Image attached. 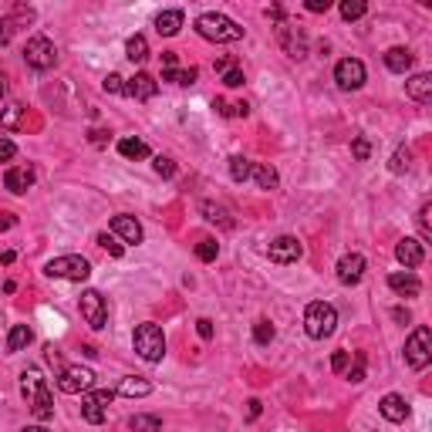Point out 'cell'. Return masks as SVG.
Wrapping results in <instances>:
<instances>
[{"label": "cell", "mask_w": 432, "mask_h": 432, "mask_svg": "<svg viewBox=\"0 0 432 432\" xmlns=\"http://www.w3.org/2000/svg\"><path fill=\"white\" fill-rule=\"evenodd\" d=\"M348 361H352V355H348V352H335V355H331V368L338 371V375H344Z\"/></svg>", "instance_id": "47"}, {"label": "cell", "mask_w": 432, "mask_h": 432, "mask_svg": "<svg viewBox=\"0 0 432 432\" xmlns=\"http://www.w3.org/2000/svg\"><path fill=\"white\" fill-rule=\"evenodd\" d=\"M34 341V331L28 324H14L11 328V335H7V355H17V352H24L28 344Z\"/></svg>", "instance_id": "26"}, {"label": "cell", "mask_w": 432, "mask_h": 432, "mask_svg": "<svg viewBox=\"0 0 432 432\" xmlns=\"http://www.w3.org/2000/svg\"><path fill=\"white\" fill-rule=\"evenodd\" d=\"M155 92H159V81L152 75H145V71H139L136 78L125 81V95H132L136 102H152Z\"/></svg>", "instance_id": "17"}, {"label": "cell", "mask_w": 432, "mask_h": 432, "mask_svg": "<svg viewBox=\"0 0 432 432\" xmlns=\"http://www.w3.org/2000/svg\"><path fill=\"white\" fill-rule=\"evenodd\" d=\"M20 392H24V399H28V409H31V416L37 422H47V419L54 416V395H51V385H47V378L41 375V368H24L20 371Z\"/></svg>", "instance_id": "1"}, {"label": "cell", "mask_w": 432, "mask_h": 432, "mask_svg": "<svg viewBox=\"0 0 432 432\" xmlns=\"http://www.w3.org/2000/svg\"><path fill=\"white\" fill-rule=\"evenodd\" d=\"M365 78H368V71L358 58H344V61L335 64V81H338L341 92H358L365 85Z\"/></svg>", "instance_id": "11"}, {"label": "cell", "mask_w": 432, "mask_h": 432, "mask_svg": "<svg viewBox=\"0 0 432 432\" xmlns=\"http://www.w3.org/2000/svg\"><path fill=\"white\" fill-rule=\"evenodd\" d=\"M44 274L58 280H88L92 277V263L85 257H78V253H64V257H54V260L44 263Z\"/></svg>", "instance_id": "6"}, {"label": "cell", "mask_w": 432, "mask_h": 432, "mask_svg": "<svg viewBox=\"0 0 432 432\" xmlns=\"http://www.w3.org/2000/svg\"><path fill=\"white\" fill-rule=\"evenodd\" d=\"M409 162H412V152H409L405 145H399V149L392 152V159H388V169H392L395 176H399V172L409 169Z\"/></svg>", "instance_id": "37"}, {"label": "cell", "mask_w": 432, "mask_h": 432, "mask_svg": "<svg viewBox=\"0 0 432 432\" xmlns=\"http://www.w3.org/2000/svg\"><path fill=\"white\" fill-rule=\"evenodd\" d=\"M216 253H220V244H216V240H210V236L196 244V257H200L203 263H213V260H216Z\"/></svg>", "instance_id": "39"}, {"label": "cell", "mask_w": 432, "mask_h": 432, "mask_svg": "<svg viewBox=\"0 0 432 432\" xmlns=\"http://www.w3.org/2000/svg\"><path fill=\"white\" fill-rule=\"evenodd\" d=\"M14 260H17V253H14V250H0V263H4V267H11Z\"/></svg>", "instance_id": "56"}, {"label": "cell", "mask_w": 432, "mask_h": 432, "mask_svg": "<svg viewBox=\"0 0 432 432\" xmlns=\"http://www.w3.org/2000/svg\"><path fill=\"white\" fill-rule=\"evenodd\" d=\"M267 257L274 263H294L304 257V244H301L297 236H287V233H284V236H277V240L267 247Z\"/></svg>", "instance_id": "13"}, {"label": "cell", "mask_w": 432, "mask_h": 432, "mask_svg": "<svg viewBox=\"0 0 432 432\" xmlns=\"http://www.w3.org/2000/svg\"><path fill=\"white\" fill-rule=\"evenodd\" d=\"M196 335H200L203 341H210L213 338V321H210V318H200V321H196Z\"/></svg>", "instance_id": "49"}, {"label": "cell", "mask_w": 432, "mask_h": 432, "mask_svg": "<svg viewBox=\"0 0 432 432\" xmlns=\"http://www.w3.org/2000/svg\"><path fill=\"white\" fill-rule=\"evenodd\" d=\"M98 247H105L112 257H122V253H125V247L115 240V236H112V233H98Z\"/></svg>", "instance_id": "41"}, {"label": "cell", "mask_w": 432, "mask_h": 432, "mask_svg": "<svg viewBox=\"0 0 432 432\" xmlns=\"http://www.w3.org/2000/svg\"><path fill=\"white\" fill-rule=\"evenodd\" d=\"M365 365H368V355L365 352H355V361L344 368V375H348V382H365Z\"/></svg>", "instance_id": "36"}, {"label": "cell", "mask_w": 432, "mask_h": 432, "mask_svg": "<svg viewBox=\"0 0 432 432\" xmlns=\"http://www.w3.org/2000/svg\"><path fill=\"white\" fill-rule=\"evenodd\" d=\"M216 71H220V75H223V71H227V68H233V61L230 58H216V64H213Z\"/></svg>", "instance_id": "57"}, {"label": "cell", "mask_w": 432, "mask_h": 432, "mask_svg": "<svg viewBox=\"0 0 432 432\" xmlns=\"http://www.w3.org/2000/svg\"><path fill=\"white\" fill-rule=\"evenodd\" d=\"M244 81H247V78H244V68H236V64L223 71V85H227V88H240Z\"/></svg>", "instance_id": "42"}, {"label": "cell", "mask_w": 432, "mask_h": 432, "mask_svg": "<svg viewBox=\"0 0 432 432\" xmlns=\"http://www.w3.org/2000/svg\"><path fill=\"white\" fill-rule=\"evenodd\" d=\"M395 260H399L405 270H416L419 263L426 260V247H422V240H412V236L399 240V247H395Z\"/></svg>", "instance_id": "16"}, {"label": "cell", "mask_w": 432, "mask_h": 432, "mask_svg": "<svg viewBox=\"0 0 432 432\" xmlns=\"http://www.w3.org/2000/svg\"><path fill=\"white\" fill-rule=\"evenodd\" d=\"M81 318L88 321L92 331H102V328H105L108 304H105V297H102V291H85L81 294Z\"/></svg>", "instance_id": "12"}, {"label": "cell", "mask_w": 432, "mask_h": 432, "mask_svg": "<svg viewBox=\"0 0 432 432\" xmlns=\"http://www.w3.org/2000/svg\"><path fill=\"white\" fill-rule=\"evenodd\" d=\"M352 155H355L358 162H365V159L371 155V142L368 139H355L352 142Z\"/></svg>", "instance_id": "44"}, {"label": "cell", "mask_w": 432, "mask_h": 432, "mask_svg": "<svg viewBox=\"0 0 432 432\" xmlns=\"http://www.w3.org/2000/svg\"><path fill=\"white\" fill-rule=\"evenodd\" d=\"M88 142H92V145H105L108 132H105V128H92V132H88Z\"/></svg>", "instance_id": "51"}, {"label": "cell", "mask_w": 432, "mask_h": 432, "mask_svg": "<svg viewBox=\"0 0 432 432\" xmlns=\"http://www.w3.org/2000/svg\"><path fill=\"white\" fill-rule=\"evenodd\" d=\"M196 34H200L203 41H213V44H233V41H240L244 37V28L227 14H200L196 17Z\"/></svg>", "instance_id": "2"}, {"label": "cell", "mask_w": 432, "mask_h": 432, "mask_svg": "<svg viewBox=\"0 0 432 432\" xmlns=\"http://www.w3.org/2000/svg\"><path fill=\"white\" fill-rule=\"evenodd\" d=\"M24 61H28V68H34V71H51V68L58 64V47H54L51 37L34 34L31 41L24 44Z\"/></svg>", "instance_id": "7"}, {"label": "cell", "mask_w": 432, "mask_h": 432, "mask_svg": "<svg viewBox=\"0 0 432 432\" xmlns=\"http://www.w3.org/2000/svg\"><path fill=\"white\" fill-rule=\"evenodd\" d=\"M200 213L206 216L210 223H216V227H223V230H233V216H230V210H227L223 203L203 200V203H200Z\"/></svg>", "instance_id": "22"}, {"label": "cell", "mask_w": 432, "mask_h": 432, "mask_svg": "<svg viewBox=\"0 0 432 432\" xmlns=\"http://www.w3.org/2000/svg\"><path fill=\"white\" fill-rule=\"evenodd\" d=\"M4 186H7L11 193H17V196L28 193L34 186V169L31 166H11V169L4 172Z\"/></svg>", "instance_id": "18"}, {"label": "cell", "mask_w": 432, "mask_h": 432, "mask_svg": "<svg viewBox=\"0 0 432 432\" xmlns=\"http://www.w3.org/2000/svg\"><path fill=\"white\" fill-rule=\"evenodd\" d=\"M378 412H382V419H388V422H405V419H409V402L402 399V395H395V392H388L385 399L378 402Z\"/></svg>", "instance_id": "20"}, {"label": "cell", "mask_w": 432, "mask_h": 432, "mask_svg": "<svg viewBox=\"0 0 432 432\" xmlns=\"http://www.w3.org/2000/svg\"><path fill=\"white\" fill-rule=\"evenodd\" d=\"M388 287L399 294V297H419V291H422V280L412 274V270H395V274H388Z\"/></svg>", "instance_id": "19"}, {"label": "cell", "mask_w": 432, "mask_h": 432, "mask_svg": "<svg viewBox=\"0 0 432 432\" xmlns=\"http://www.w3.org/2000/svg\"><path fill=\"white\" fill-rule=\"evenodd\" d=\"M277 41L284 47V54L294 58V61H304L308 58V34L301 24H291V20H280L277 24Z\"/></svg>", "instance_id": "9"}, {"label": "cell", "mask_w": 432, "mask_h": 432, "mask_svg": "<svg viewBox=\"0 0 432 432\" xmlns=\"http://www.w3.org/2000/svg\"><path fill=\"white\" fill-rule=\"evenodd\" d=\"M250 159H244V155H230V176H233V183H247L250 179Z\"/></svg>", "instance_id": "34"}, {"label": "cell", "mask_w": 432, "mask_h": 432, "mask_svg": "<svg viewBox=\"0 0 432 432\" xmlns=\"http://www.w3.org/2000/svg\"><path fill=\"white\" fill-rule=\"evenodd\" d=\"M4 92H7V78L0 75V98H4Z\"/></svg>", "instance_id": "60"}, {"label": "cell", "mask_w": 432, "mask_h": 432, "mask_svg": "<svg viewBox=\"0 0 432 432\" xmlns=\"http://www.w3.org/2000/svg\"><path fill=\"white\" fill-rule=\"evenodd\" d=\"M183 20H186L183 11H162V14L155 17V31L162 34V37H172V34H179Z\"/></svg>", "instance_id": "25"}, {"label": "cell", "mask_w": 432, "mask_h": 432, "mask_svg": "<svg viewBox=\"0 0 432 432\" xmlns=\"http://www.w3.org/2000/svg\"><path fill=\"white\" fill-rule=\"evenodd\" d=\"M341 17H344V20H358V17H365L368 14V4H365V0H341Z\"/></svg>", "instance_id": "35"}, {"label": "cell", "mask_w": 432, "mask_h": 432, "mask_svg": "<svg viewBox=\"0 0 432 432\" xmlns=\"http://www.w3.org/2000/svg\"><path fill=\"white\" fill-rule=\"evenodd\" d=\"M213 108L220 112V115H227V119H247V115H250L247 102H223V98H216Z\"/></svg>", "instance_id": "29"}, {"label": "cell", "mask_w": 432, "mask_h": 432, "mask_svg": "<svg viewBox=\"0 0 432 432\" xmlns=\"http://www.w3.org/2000/svg\"><path fill=\"white\" fill-rule=\"evenodd\" d=\"M132 432H162V419L159 416H132L128 419Z\"/></svg>", "instance_id": "33"}, {"label": "cell", "mask_w": 432, "mask_h": 432, "mask_svg": "<svg viewBox=\"0 0 432 432\" xmlns=\"http://www.w3.org/2000/svg\"><path fill=\"white\" fill-rule=\"evenodd\" d=\"M14 20H11V17H4V20H0V47H7L11 44V37H14Z\"/></svg>", "instance_id": "46"}, {"label": "cell", "mask_w": 432, "mask_h": 432, "mask_svg": "<svg viewBox=\"0 0 432 432\" xmlns=\"http://www.w3.org/2000/svg\"><path fill=\"white\" fill-rule=\"evenodd\" d=\"M95 385V371L92 368H81V365H68L58 375V388L64 395H78V392H92Z\"/></svg>", "instance_id": "10"}, {"label": "cell", "mask_w": 432, "mask_h": 432, "mask_svg": "<svg viewBox=\"0 0 432 432\" xmlns=\"http://www.w3.org/2000/svg\"><path fill=\"white\" fill-rule=\"evenodd\" d=\"M412 51L409 47H388L385 51V68L388 71H395V75H409L412 71Z\"/></svg>", "instance_id": "21"}, {"label": "cell", "mask_w": 432, "mask_h": 432, "mask_svg": "<svg viewBox=\"0 0 432 432\" xmlns=\"http://www.w3.org/2000/svg\"><path fill=\"white\" fill-rule=\"evenodd\" d=\"M152 169L159 172L162 179H172V176H176V162H172L169 155H155V159H152Z\"/></svg>", "instance_id": "40"}, {"label": "cell", "mask_w": 432, "mask_h": 432, "mask_svg": "<svg viewBox=\"0 0 432 432\" xmlns=\"http://www.w3.org/2000/svg\"><path fill=\"white\" fill-rule=\"evenodd\" d=\"M429 213H432V206L426 203L422 210H419V230H422V240H429L432 236V227H429Z\"/></svg>", "instance_id": "45"}, {"label": "cell", "mask_w": 432, "mask_h": 432, "mask_svg": "<svg viewBox=\"0 0 432 432\" xmlns=\"http://www.w3.org/2000/svg\"><path fill=\"white\" fill-rule=\"evenodd\" d=\"M17 227V216L14 213H0V233L4 230H14Z\"/></svg>", "instance_id": "54"}, {"label": "cell", "mask_w": 432, "mask_h": 432, "mask_svg": "<svg viewBox=\"0 0 432 432\" xmlns=\"http://www.w3.org/2000/svg\"><path fill=\"white\" fill-rule=\"evenodd\" d=\"M405 95L412 98V102H429L432 98V75H412L405 81Z\"/></svg>", "instance_id": "23"}, {"label": "cell", "mask_w": 432, "mask_h": 432, "mask_svg": "<svg viewBox=\"0 0 432 432\" xmlns=\"http://www.w3.org/2000/svg\"><path fill=\"white\" fill-rule=\"evenodd\" d=\"M119 155H125V159H149V145L142 139H119Z\"/></svg>", "instance_id": "30"}, {"label": "cell", "mask_w": 432, "mask_h": 432, "mask_svg": "<svg viewBox=\"0 0 432 432\" xmlns=\"http://www.w3.org/2000/svg\"><path fill=\"white\" fill-rule=\"evenodd\" d=\"M392 318H395V321H409V311H402V308H395V311H392Z\"/></svg>", "instance_id": "58"}, {"label": "cell", "mask_w": 432, "mask_h": 432, "mask_svg": "<svg viewBox=\"0 0 432 432\" xmlns=\"http://www.w3.org/2000/svg\"><path fill=\"white\" fill-rule=\"evenodd\" d=\"M149 392H152V382L139 378V375H128V378H122V385H119V395H125V399H145Z\"/></svg>", "instance_id": "24"}, {"label": "cell", "mask_w": 432, "mask_h": 432, "mask_svg": "<svg viewBox=\"0 0 432 432\" xmlns=\"http://www.w3.org/2000/svg\"><path fill=\"white\" fill-rule=\"evenodd\" d=\"M44 352H47V361H51V365H54V368H64V365H61V352H58V348H54V344H47Z\"/></svg>", "instance_id": "52"}, {"label": "cell", "mask_w": 432, "mask_h": 432, "mask_svg": "<svg viewBox=\"0 0 432 432\" xmlns=\"http://www.w3.org/2000/svg\"><path fill=\"white\" fill-rule=\"evenodd\" d=\"M250 179L260 186V189H277V183H280L277 169H274V166H263V162H253V166H250Z\"/></svg>", "instance_id": "27"}, {"label": "cell", "mask_w": 432, "mask_h": 432, "mask_svg": "<svg viewBox=\"0 0 432 432\" xmlns=\"http://www.w3.org/2000/svg\"><path fill=\"white\" fill-rule=\"evenodd\" d=\"M112 233H115L122 244H142V236H145V233H142V223L128 213L112 216Z\"/></svg>", "instance_id": "14"}, {"label": "cell", "mask_w": 432, "mask_h": 432, "mask_svg": "<svg viewBox=\"0 0 432 432\" xmlns=\"http://www.w3.org/2000/svg\"><path fill=\"white\" fill-rule=\"evenodd\" d=\"M274 335H277V331H274V324L267 321V318H260V321L253 324V341H257V344H270V341H274Z\"/></svg>", "instance_id": "38"}, {"label": "cell", "mask_w": 432, "mask_h": 432, "mask_svg": "<svg viewBox=\"0 0 432 432\" xmlns=\"http://www.w3.org/2000/svg\"><path fill=\"white\" fill-rule=\"evenodd\" d=\"M20 432H51V429H44V426H24Z\"/></svg>", "instance_id": "59"}, {"label": "cell", "mask_w": 432, "mask_h": 432, "mask_svg": "<svg viewBox=\"0 0 432 432\" xmlns=\"http://www.w3.org/2000/svg\"><path fill=\"white\" fill-rule=\"evenodd\" d=\"M429 361H432V331L426 324H419L416 331L409 335V341H405V365L412 371H422L429 368Z\"/></svg>", "instance_id": "5"}, {"label": "cell", "mask_w": 432, "mask_h": 432, "mask_svg": "<svg viewBox=\"0 0 432 432\" xmlns=\"http://www.w3.org/2000/svg\"><path fill=\"white\" fill-rule=\"evenodd\" d=\"M361 277H365V257L361 253H344L338 260V280L344 287H355Z\"/></svg>", "instance_id": "15"}, {"label": "cell", "mask_w": 432, "mask_h": 432, "mask_svg": "<svg viewBox=\"0 0 432 432\" xmlns=\"http://www.w3.org/2000/svg\"><path fill=\"white\" fill-rule=\"evenodd\" d=\"M102 88H105L108 95H125V78L122 75H108Z\"/></svg>", "instance_id": "43"}, {"label": "cell", "mask_w": 432, "mask_h": 432, "mask_svg": "<svg viewBox=\"0 0 432 432\" xmlns=\"http://www.w3.org/2000/svg\"><path fill=\"white\" fill-rule=\"evenodd\" d=\"M20 119H24V105H7L4 112H0V132H14L17 125H20Z\"/></svg>", "instance_id": "31"}, {"label": "cell", "mask_w": 432, "mask_h": 432, "mask_svg": "<svg viewBox=\"0 0 432 432\" xmlns=\"http://www.w3.org/2000/svg\"><path fill=\"white\" fill-rule=\"evenodd\" d=\"M132 348H136V355H139L142 361H149V365L162 361V358H166V335H162V328L152 321L139 324L136 335H132Z\"/></svg>", "instance_id": "3"}, {"label": "cell", "mask_w": 432, "mask_h": 432, "mask_svg": "<svg viewBox=\"0 0 432 432\" xmlns=\"http://www.w3.org/2000/svg\"><path fill=\"white\" fill-rule=\"evenodd\" d=\"M260 409H263V402H260V399H250V402H247V419H250V422L260 416Z\"/></svg>", "instance_id": "53"}, {"label": "cell", "mask_w": 432, "mask_h": 432, "mask_svg": "<svg viewBox=\"0 0 432 432\" xmlns=\"http://www.w3.org/2000/svg\"><path fill=\"white\" fill-rule=\"evenodd\" d=\"M200 78L196 68H169V71H162V81H172V85H193Z\"/></svg>", "instance_id": "32"}, {"label": "cell", "mask_w": 432, "mask_h": 432, "mask_svg": "<svg viewBox=\"0 0 432 432\" xmlns=\"http://www.w3.org/2000/svg\"><path fill=\"white\" fill-rule=\"evenodd\" d=\"M125 58H128L132 64H142L145 58H149V41H145L142 34H132L128 44H125Z\"/></svg>", "instance_id": "28"}, {"label": "cell", "mask_w": 432, "mask_h": 432, "mask_svg": "<svg viewBox=\"0 0 432 432\" xmlns=\"http://www.w3.org/2000/svg\"><path fill=\"white\" fill-rule=\"evenodd\" d=\"M112 399H115L112 388H92V392H85V395H81V419H85L88 426H102L108 419Z\"/></svg>", "instance_id": "8"}, {"label": "cell", "mask_w": 432, "mask_h": 432, "mask_svg": "<svg viewBox=\"0 0 432 432\" xmlns=\"http://www.w3.org/2000/svg\"><path fill=\"white\" fill-rule=\"evenodd\" d=\"M304 7H308L311 14H328L331 11V0H308Z\"/></svg>", "instance_id": "50"}, {"label": "cell", "mask_w": 432, "mask_h": 432, "mask_svg": "<svg viewBox=\"0 0 432 432\" xmlns=\"http://www.w3.org/2000/svg\"><path fill=\"white\" fill-rule=\"evenodd\" d=\"M335 328H338V311H335V304H328V301L308 304V311H304V331H308V338L324 341L335 335Z\"/></svg>", "instance_id": "4"}, {"label": "cell", "mask_w": 432, "mask_h": 432, "mask_svg": "<svg viewBox=\"0 0 432 432\" xmlns=\"http://www.w3.org/2000/svg\"><path fill=\"white\" fill-rule=\"evenodd\" d=\"M17 155V145L11 139H0V162H11Z\"/></svg>", "instance_id": "48"}, {"label": "cell", "mask_w": 432, "mask_h": 432, "mask_svg": "<svg viewBox=\"0 0 432 432\" xmlns=\"http://www.w3.org/2000/svg\"><path fill=\"white\" fill-rule=\"evenodd\" d=\"M176 51H162V71H169V68H176Z\"/></svg>", "instance_id": "55"}]
</instances>
